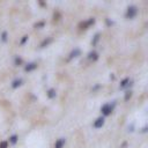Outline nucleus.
<instances>
[{
    "instance_id": "obj_10",
    "label": "nucleus",
    "mask_w": 148,
    "mask_h": 148,
    "mask_svg": "<svg viewBox=\"0 0 148 148\" xmlns=\"http://www.w3.org/2000/svg\"><path fill=\"white\" fill-rule=\"evenodd\" d=\"M89 58H90V59H97V53H96L95 51H94V52H90L89 53Z\"/></svg>"
},
{
    "instance_id": "obj_12",
    "label": "nucleus",
    "mask_w": 148,
    "mask_h": 148,
    "mask_svg": "<svg viewBox=\"0 0 148 148\" xmlns=\"http://www.w3.org/2000/svg\"><path fill=\"white\" fill-rule=\"evenodd\" d=\"M51 41H52V39H51V38H49V39H47V41H46V39H45V41H44L43 43H42V45H41V46H42V47H44V46H45V45H47V44H49Z\"/></svg>"
},
{
    "instance_id": "obj_13",
    "label": "nucleus",
    "mask_w": 148,
    "mask_h": 148,
    "mask_svg": "<svg viewBox=\"0 0 148 148\" xmlns=\"http://www.w3.org/2000/svg\"><path fill=\"white\" fill-rule=\"evenodd\" d=\"M17 141V137L16 135H13V137H11V142L12 143H15Z\"/></svg>"
},
{
    "instance_id": "obj_15",
    "label": "nucleus",
    "mask_w": 148,
    "mask_h": 148,
    "mask_svg": "<svg viewBox=\"0 0 148 148\" xmlns=\"http://www.w3.org/2000/svg\"><path fill=\"white\" fill-rule=\"evenodd\" d=\"M98 38H100V35H96V36H95V39H94V42H93V44H95L96 42L98 41Z\"/></svg>"
},
{
    "instance_id": "obj_6",
    "label": "nucleus",
    "mask_w": 148,
    "mask_h": 148,
    "mask_svg": "<svg viewBox=\"0 0 148 148\" xmlns=\"http://www.w3.org/2000/svg\"><path fill=\"white\" fill-rule=\"evenodd\" d=\"M78 56H80V50L79 49H75V50H73V51L71 52V55H69V59L75 58V57H78Z\"/></svg>"
},
{
    "instance_id": "obj_5",
    "label": "nucleus",
    "mask_w": 148,
    "mask_h": 148,
    "mask_svg": "<svg viewBox=\"0 0 148 148\" xmlns=\"http://www.w3.org/2000/svg\"><path fill=\"white\" fill-rule=\"evenodd\" d=\"M36 67H37V65H36L35 63H30V64H28L27 66H26V71L27 72H30V71H33V69H35Z\"/></svg>"
},
{
    "instance_id": "obj_2",
    "label": "nucleus",
    "mask_w": 148,
    "mask_h": 148,
    "mask_svg": "<svg viewBox=\"0 0 148 148\" xmlns=\"http://www.w3.org/2000/svg\"><path fill=\"white\" fill-rule=\"evenodd\" d=\"M138 13V9L135 6H130L129 8H127V12H126V17L127 19H132V17H134Z\"/></svg>"
},
{
    "instance_id": "obj_1",
    "label": "nucleus",
    "mask_w": 148,
    "mask_h": 148,
    "mask_svg": "<svg viewBox=\"0 0 148 148\" xmlns=\"http://www.w3.org/2000/svg\"><path fill=\"white\" fill-rule=\"evenodd\" d=\"M113 107H115V104H110V103H108V104H104L103 107L101 108V111H102V113L104 116H109L110 113H111V111L113 110Z\"/></svg>"
},
{
    "instance_id": "obj_14",
    "label": "nucleus",
    "mask_w": 148,
    "mask_h": 148,
    "mask_svg": "<svg viewBox=\"0 0 148 148\" xmlns=\"http://www.w3.org/2000/svg\"><path fill=\"white\" fill-rule=\"evenodd\" d=\"M27 39H28V36H23V38H22V41H21V44H24Z\"/></svg>"
},
{
    "instance_id": "obj_11",
    "label": "nucleus",
    "mask_w": 148,
    "mask_h": 148,
    "mask_svg": "<svg viewBox=\"0 0 148 148\" xmlns=\"http://www.w3.org/2000/svg\"><path fill=\"white\" fill-rule=\"evenodd\" d=\"M7 146H8L7 141H1L0 142V148H7Z\"/></svg>"
},
{
    "instance_id": "obj_4",
    "label": "nucleus",
    "mask_w": 148,
    "mask_h": 148,
    "mask_svg": "<svg viewBox=\"0 0 148 148\" xmlns=\"http://www.w3.org/2000/svg\"><path fill=\"white\" fill-rule=\"evenodd\" d=\"M64 145H65V139H64V138H61V139H59V140H57V141H56L55 148H63Z\"/></svg>"
},
{
    "instance_id": "obj_16",
    "label": "nucleus",
    "mask_w": 148,
    "mask_h": 148,
    "mask_svg": "<svg viewBox=\"0 0 148 148\" xmlns=\"http://www.w3.org/2000/svg\"><path fill=\"white\" fill-rule=\"evenodd\" d=\"M3 39H4V41H6V39H7V34H6V33L3 34Z\"/></svg>"
},
{
    "instance_id": "obj_9",
    "label": "nucleus",
    "mask_w": 148,
    "mask_h": 148,
    "mask_svg": "<svg viewBox=\"0 0 148 148\" xmlns=\"http://www.w3.org/2000/svg\"><path fill=\"white\" fill-rule=\"evenodd\" d=\"M129 82H130V79L123 80V81H121V83H120V88H125L127 85H129Z\"/></svg>"
},
{
    "instance_id": "obj_17",
    "label": "nucleus",
    "mask_w": 148,
    "mask_h": 148,
    "mask_svg": "<svg viewBox=\"0 0 148 148\" xmlns=\"http://www.w3.org/2000/svg\"><path fill=\"white\" fill-rule=\"evenodd\" d=\"M129 97H131V91H129V94L126 95V97H125V98H126V100H129Z\"/></svg>"
},
{
    "instance_id": "obj_3",
    "label": "nucleus",
    "mask_w": 148,
    "mask_h": 148,
    "mask_svg": "<svg viewBox=\"0 0 148 148\" xmlns=\"http://www.w3.org/2000/svg\"><path fill=\"white\" fill-rule=\"evenodd\" d=\"M103 125H104V118L103 117L97 118L95 120V123H94V127H96V129H100V127H102Z\"/></svg>"
},
{
    "instance_id": "obj_8",
    "label": "nucleus",
    "mask_w": 148,
    "mask_h": 148,
    "mask_svg": "<svg viewBox=\"0 0 148 148\" xmlns=\"http://www.w3.org/2000/svg\"><path fill=\"white\" fill-rule=\"evenodd\" d=\"M47 96H49L50 98H53V97H56V91L53 90V89H50V90L47 91Z\"/></svg>"
},
{
    "instance_id": "obj_7",
    "label": "nucleus",
    "mask_w": 148,
    "mask_h": 148,
    "mask_svg": "<svg viewBox=\"0 0 148 148\" xmlns=\"http://www.w3.org/2000/svg\"><path fill=\"white\" fill-rule=\"evenodd\" d=\"M21 83H22V80L21 79L14 80L13 82H12V87H13V88H17V87H20V86H21Z\"/></svg>"
}]
</instances>
